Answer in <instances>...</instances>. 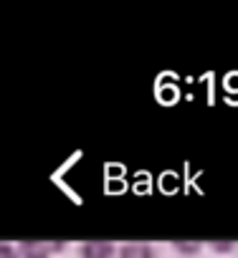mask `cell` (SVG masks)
<instances>
[{
    "label": "cell",
    "instance_id": "5",
    "mask_svg": "<svg viewBox=\"0 0 238 258\" xmlns=\"http://www.w3.org/2000/svg\"><path fill=\"white\" fill-rule=\"evenodd\" d=\"M210 245H213V250H218V253H228V250H233V248H235V243H233V240H213Z\"/></svg>",
    "mask_w": 238,
    "mask_h": 258
},
{
    "label": "cell",
    "instance_id": "6",
    "mask_svg": "<svg viewBox=\"0 0 238 258\" xmlns=\"http://www.w3.org/2000/svg\"><path fill=\"white\" fill-rule=\"evenodd\" d=\"M0 258H21V253L16 248H11L8 243H3L0 245Z\"/></svg>",
    "mask_w": 238,
    "mask_h": 258
},
{
    "label": "cell",
    "instance_id": "4",
    "mask_svg": "<svg viewBox=\"0 0 238 258\" xmlns=\"http://www.w3.org/2000/svg\"><path fill=\"white\" fill-rule=\"evenodd\" d=\"M172 245H175V250H180V253H190V255H195V253L200 250V243H195V240H175Z\"/></svg>",
    "mask_w": 238,
    "mask_h": 258
},
{
    "label": "cell",
    "instance_id": "1",
    "mask_svg": "<svg viewBox=\"0 0 238 258\" xmlns=\"http://www.w3.org/2000/svg\"><path fill=\"white\" fill-rule=\"evenodd\" d=\"M61 248H64V243L48 245L43 240H23L21 248H18V253H21V258H48L53 250H61Z\"/></svg>",
    "mask_w": 238,
    "mask_h": 258
},
{
    "label": "cell",
    "instance_id": "2",
    "mask_svg": "<svg viewBox=\"0 0 238 258\" xmlns=\"http://www.w3.org/2000/svg\"><path fill=\"white\" fill-rule=\"evenodd\" d=\"M114 245L106 240H86L81 243V258H114Z\"/></svg>",
    "mask_w": 238,
    "mask_h": 258
},
{
    "label": "cell",
    "instance_id": "3",
    "mask_svg": "<svg viewBox=\"0 0 238 258\" xmlns=\"http://www.w3.org/2000/svg\"><path fill=\"white\" fill-rule=\"evenodd\" d=\"M119 258H155V250L147 243H127L119 250Z\"/></svg>",
    "mask_w": 238,
    "mask_h": 258
}]
</instances>
